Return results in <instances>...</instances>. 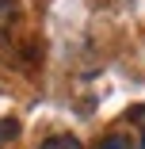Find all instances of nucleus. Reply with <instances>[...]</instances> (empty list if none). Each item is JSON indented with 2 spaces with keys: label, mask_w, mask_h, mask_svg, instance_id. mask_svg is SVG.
Segmentation results:
<instances>
[{
  "label": "nucleus",
  "mask_w": 145,
  "mask_h": 149,
  "mask_svg": "<svg viewBox=\"0 0 145 149\" xmlns=\"http://www.w3.org/2000/svg\"><path fill=\"white\" fill-rule=\"evenodd\" d=\"M38 149H84V145H80V138H73V134H53V138H46Z\"/></svg>",
  "instance_id": "1"
},
{
  "label": "nucleus",
  "mask_w": 145,
  "mask_h": 149,
  "mask_svg": "<svg viewBox=\"0 0 145 149\" xmlns=\"http://www.w3.org/2000/svg\"><path fill=\"white\" fill-rule=\"evenodd\" d=\"M15 138H19V118H12V115H8V118H0V149L12 145Z\"/></svg>",
  "instance_id": "2"
},
{
  "label": "nucleus",
  "mask_w": 145,
  "mask_h": 149,
  "mask_svg": "<svg viewBox=\"0 0 145 149\" xmlns=\"http://www.w3.org/2000/svg\"><path fill=\"white\" fill-rule=\"evenodd\" d=\"M96 149H134V141H130L126 134H107V138H103Z\"/></svg>",
  "instance_id": "3"
},
{
  "label": "nucleus",
  "mask_w": 145,
  "mask_h": 149,
  "mask_svg": "<svg viewBox=\"0 0 145 149\" xmlns=\"http://www.w3.org/2000/svg\"><path fill=\"white\" fill-rule=\"evenodd\" d=\"M141 141H145V138H141Z\"/></svg>",
  "instance_id": "4"
}]
</instances>
